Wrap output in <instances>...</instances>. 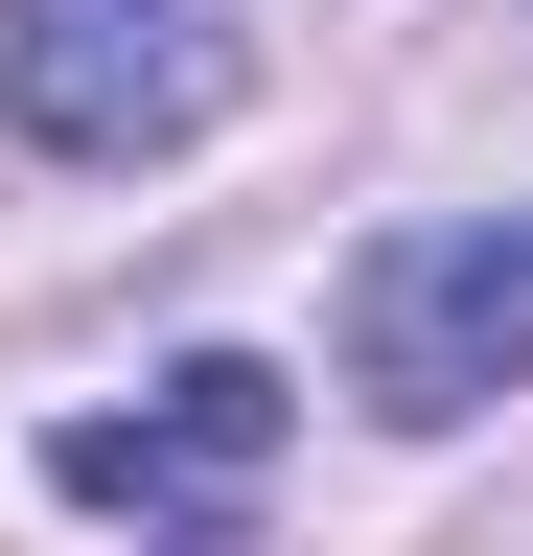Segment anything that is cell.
<instances>
[{
	"label": "cell",
	"mask_w": 533,
	"mask_h": 556,
	"mask_svg": "<svg viewBox=\"0 0 533 556\" xmlns=\"http://www.w3.org/2000/svg\"><path fill=\"white\" fill-rule=\"evenodd\" d=\"M348 394L371 417H487L533 394V208H441V232H371L348 255Z\"/></svg>",
	"instance_id": "cell-1"
},
{
	"label": "cell",
	"mask_w": 533,
	"mask_h": 556,
	"mask_svg": "<svg viewBox=\"0 0 533 556\" xmlns=\"http://www.w3.org/2000/svg\"><path fill=\"white\" fill-rule=\"evenodd\" d=\"M0 116L47 163H163L232 116V0H0Z\"/></svg>",
	"instance_id": "cell-2"
},
{
	"label": "cell",
	"mask_w": 533,
	"mask_h": 556,
	"mask_svg": "<svg viewBox=\"0 0 533 556\" xmlns=\"http://www.w3.org/2000/svg\"><path fill=\"white\" fill-rule=\"evenodd\" d=\"M255 464H279V371H255V348H186L140 417H71V441H47L71 510H163V556H255V533H232Z\"/></svg>",
	"instance_id": "cell-3"
}]
</instances>
